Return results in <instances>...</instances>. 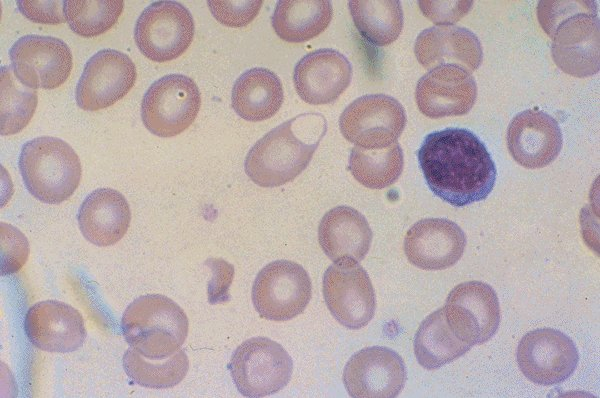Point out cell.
<instances>
[{
	"label": "cell",
	"instance_id": "4fadbf2b",
	"mask_svg": "<svg viewBox=\"0 0 600 398\" xmlns=\"http://www.w3.org/2000/svg\"><path fill=\"white\" fill-rule=\"evenodd\" d=\"M516 357L524 376L543 386L562 383L572 375L579 361L572 339L553 328L526 333L518 344Z\"/></svg>",
	"mask_w": 600,
	"mask_h": 398
},
{
	"label": "cell",
	"instance_id": "9a60e30c",
	"mask_svg": "<svg viewBox=\"0 0 600 398\" xmlns=\"http://www.w3.org/2000/svg\"><path fill=\"white\" fill-rule=\"evenodd\" d=\"M407 370L401 356L384 346L361 349L348 360L343 383L353 398H394L402 391Z\"/></svg>",
	"mask_w": 600,
	"mask_h": 398
},
{
	"label": "cell",
	"instance_id": "4316f807",
	"mask_svg": "<svg viewBox=\"0 0 600 398\" xmlns=\"http://www.w3.org/2000/svg\"><path fill=\"white\" fill-rule=\"evenodd\" d=\"M471 347L453 333L446 321L443 307L422 321L414 337L416 359L428 370L438 369L452 362Z\"/></svg>",
	"mask_w": 600,
	"mask_h": 398
},
{
	"label": "cell",
	"instance_id": "603a6c76",
	"mask_svg": "<svg viewBox=\"0 0 600 398\" xmlns=\"http://www.w3.org/2000/svg\"><path fill=\"white\" fill-rule=\"evenodd\" d=\"M77 221L86 240L99 247L117 243L127 232L131 211L125 197L115 189L99 188L82 202Z\"/></svg>",
	"mask_w": 600,
	"mask_h": 398
},
{
	"label": "cell",
	"instance_id": "9c48e42d",
	"mask_svg": "<svg viewBox=\"0 0 600 398\" xmlns=\"http://www.w3.org/2000/svg\"><path fill=\"white\" fill-rule=\"evenodd\" d=\"M312 294L307 271L290 260H276L263 267L252 286V302L258 314L272 321L290 320L302 313Z\"/></svg>",
	"mask_w": 600,
	"mask_h": 398
},
{
	"label": "cell",
	"instance_id": "f546056e",
	"mask_svg": "<svg viewBox=\"0 0 600 398\" xmlns=\"http://www.w3.org/2000/svg\"><path fill=\"white\" fill-rule=\"evenodd\" d=\"M123 367L136 384L153 389L171 388L179 384L187 374L189 361L183 350L164 359H149L133 348L123 356Z\"/></svg>",
	"mask_w": 600,
	"mask_h": 398
},
{
	"label": "cell",
	"instance_id": "e0dca14e",
	"mask_svg": "<svg viewBox=\"0 0 600 398\" xmlns=\"http://www.w3.org/2000/svg\"><path fill=\"white\" fill-rule=\"evenodd\" d=\"M477 97L474 77L456 65L430 69L416 85L418 109L429 118L461 116L473 107Z\"/></svg>",
	"mask_w": 600,
	"mask_h": 398
},
{
	"label": "cell",
	"instance_id": "74e56055",
	"mask_svg": "<svg viewBox=\"0 0 600 398\" xmlns=\"http://www.w3.org/2000/svg\"><path fill=\"white\" fill-rule=\"evenodd\" d=\"M205 265L212 270V278L208 282V300L211 304L229 300V287L234 276V267L223 259L210 258Z\"/></svg>",
	"mask_w": 600,
	"mask_h": 398
},
{
	"label": "cell",
	"instance_id": "4dcf8cb0",
	"mask_svg": "<svg viewBox=\"0 0 600 398\" xmlns=\"http://www.w3.org/2000/svg\"><path fill=\"white\" fill-rule=\"evenodd\" d=\"M0 133L13 135L27 126L37 107V91L23 85L9 66L0 71Z\"/></svg>",
	"mask_w": 600,
	"mask_h": 398
},
{
	"label": "cell",
	"instance_id": "2e32d148",
	"mask_svg": "<svg viewBox=\"0 0 600 398\" xmlns=\"http://www.w3.org/2000/svg\"><path fill=\"white\" fill-rule=\"evenodd\" d=\"M550 38L555 64L574 77L599 72V19L597 9L578 12L559 23Z\"/></svg>",
	"mask_w": 600,
	"mask_h": 398
},
{
	"label": "cell",
	"instance_id": "d6a6232c",
	"mask_svg": "<svg viewBox=\"0 0 600 398\" xmlns=\"http://www.w3.org/2000/svg\"><path fill=\"white\" fill-rule=\"evenodd\" d=\"M1 275L18 272L29 255L27 238L16 227L1 222Z\"/></svg>",
	"mask_w": 600,
	"mask_h": 398
},
{
	"label": "cell",
	"instance_id": "5bb4252c",
	"mask_svg": "<svg viewBox=\"0 0 600 398\" xmlns=\"http://www.w3.org/2000/svg\"><path fill=\"white\" fill-rule=\"evenodd\" d=\"M137 72L131 58L115 49H102L86 62L75 90L77 105L85 111L107 108L134 86Z\"/></svg>",
	"mask_w": 600,
	"mask_h": 398
},
{
	"label": "cell",
	"instance_id": "30bf717a",
	"mask_svg": "<svg viewBox=\"0 0 600 398\" xmlns=\"http://www.w3.org/2000/svg\"><path fill=\"white\" fill-rule=\"evenodd\" d=\"M323 296L332 316L348 329H360L374 316V289L367 272L357 261L334 262L327 268L323 276Z\"/></svg>",
	"mask_w": 600,
	"mask_h": 398
},
{
	"label": "cell",
	"instance_id": "7a4b0ae2",
	"mask_svg": "<svg viewBox=\"0 0 600 398\" xmlns=\"http://www.w3.org/2000/svg\"><path fill=\"white\" fill-rule=\"evenodd\" d=\"M326 130V119L315 113L280 124L250 149L244 163L246 174L261 187L292 181L308 166Z\"/></svg>",
	"mask_w": 600,
	"mask_h": 398
},
{
	"label": "cell",
	"instance_id": "5b68a950",
	"mask_svg": "<svg viewBox=\"0 0 600 398\" xmlns=\"http://www.w3.org/2000/svg\"><path fill=\"white\" fill-rule=\"evenodd\" d=\"M237 390L245 397H265L283 389L290 381L293 362L277 342L253 337L240 344L228 364Z\"/></svg>",
	"mask_w": 600,
	"mask_h": 398
},
{
	"label": "cell",
	"instance_id": "d6986e66",
	"mask_svg": "<svg viewBox=\"0 0 600 398\" xmlns=\"http://www.w3.org/2000/svg\"><path fill=\"white\" fill-rule=\"evenodd\" d=\"M24 328L28 340L47 352L76 351L86 338L84 319L79 311L57 300L32 305L26 313Z\"/></svg>",
	"mask_w": 600,
	"mask_h": 398
},
{
	"label": "cell",
	"instance_id": "6da1fadb",
	"mask_svg": "<svg viewBox=\"0 0 600 398\" xmlns=\"http://www.w3.org/2000/svg\"><path fill=\"white\" fill-rule=\"evenodd\" d=\"M418 161L430 190L455 207L482 201L496 182V167L484 143L471 131L447 128L428 134Z\"/></svg>",
	"mask_w": 600,
	"mask_h": 398
},
{
	"label": "cell",
	"instance_id": "83f0119b",
	"mask_svg": "<svg viewBox=\"0 0 600 398\" xmlns=\"http://www.w3.org/2000/svg\"><path fill=\"white\" fill-rule=\"evenodd\" d=\"M349 11L360 35L383 47L394 42L403 28V10L398 0H350Z\"/></svg>",
	"mask_w": 600,
	"mask_h": 398
},
{
	"label": "cell",
	"instance_id": "d4e9b609",
	"mask_svg": "<svg viewBox=\"0 0 600 398\" xmlns=\"http://www.w3.org/2000/svg\"><path fill=\"white\" fill-rule=\"evenodd\" d=\"M283 99L281 80L266 68L255 67L245 71L232 88V107L247 121L258 122L271 118L280 109Z\"/></svg>",
	"mask_w": 600,
	"mask_h": 398
},
{
	"label": "cell",
	"instance_id": "d590c367",
	"mask_svg": "<svg viewBox=\"0 0 600 398\" xmlns=\"http://www.w3.org/2000/svg\"><path fill=\"white\" fill-rule=\"evenodd\" d=\"M419 8L437 25H450L459 21L471 9L473 1H419Z\"/></svg>",
	"mask_w": 600,
	"mask_h": 398
},
{
	"label": "cell",
	"instance_id": "ffe728a7",
	"mask_svg": "<svg viewBox=\"0 0 600 398\" xmlns=\"http://www.w3.org/2000/svg\"><path fill=\"white\" fill-rule=\"evenodd\" d=\"M466 235L455 222L445 218H425L408 230L404 252L411 264L423 270H443L462 257Z\"/></svg>",
	"mask_w": 600,
	"mask_h": 398
},
{
	"label": "cell",
	"instance_id": "ba28073f",
	"mask_svg": "<svg viewBox=\"0 0 600 398\" xmlns=\"http://www.w3.org/2000/svg\"><path fill=\"white\" fill-rule=\"evenodd\" d=\"M195 25L190 11L177 1H156L138 17L134 39L148 59L163 63L182 55L192 43Z\"/></svg>",
	"mask_w": 600,
	"mask_h": 398
},
{
	"label": "cell",
	"instance_id": "44dd1931",
	"mask_svg": "<svg viewBox=\"0 0 600 398\" xmlns=\"http://www.w3.org/2000/svg\"><path fill=\"white\" fill-rule=\"evenodd\" d=\"M352 79L349 60L334 49H318L296 64L293 81L299 97L311 105L334 102Z\"/></svg>",
	"mask_w": 600,
	"mask_h": 398
},
{
	"label": "cell",
	"instance_id": "277c9868",
	"mask_svg": "<svg viewBox=\"0 0 600 398\" xmlns=\"http://www.w3.org/2000/svg\"><path fill=\"white\" fill-rule=\"evenodd\" d=\"M19 170L29 193L41 202L59 204L77 189L81 179L78 155L64 140L42 136L21 148Z\"/></svg>",
	"mask_w": 600,
	"mask_h": 398
},
{
	"label": "cell",
	"instance_id": "3957f363",
	"mask_svg": "<svg viewBox=\"0 0 600 398\" xmlns=\"http://www.w3.org/2000/svg\"><path fill=\"white\" fill-rule=\"evenodd\" d=\"M188 326L184 310L161 294L136 298L127 306L121 321L126 342L149 359L168 358L180 350Z\"/></svg>",
	"mask_w": 600,
	"mask_h": 398
},
{
	"label": "cell",
	"instance_id": "7c38bea8",
	"mask_svg": "<svg viewBox=\"0 0 600 398\" xmlns=\"http://www.w3.org/2000/svg\"><path fill=\"white\" fill-rule=\"evenodd\" d=\"M15 77L32 89H55L70 76L73 57L68 45L51 36L25 35L10 48Z\"/></svg>",
	"mask_w": 600,
	"mask_h": 398
},
{
	"label": "cell",
	"instance_id": "8fae6325",
	"mask_svg": "<svg viewBox=\"0 0 600 398\" xmlns=\"http://www.w3.org/2000/svg\"><path fill=\"white\" fill-rule=\"evenodd\" d=\"M443 310L453 333L470 346L490 340L500 324L497 294L489 284L481 281H468L455 286Z\"/></svg>",
	"mask_w": 600,
	"mask_h": 398
},
{
	"label": "cell",
	"instance_id": "8992f818",
	"mask_svg": "<svg viewBox=\"0 0 600 398\" xmlns=\"http://www.w3.org/2000/svg\"><path fill=\"white\" fill-rule=\"evenodd\" d=\"M201 106L198 86L183 74H168L153 82L141 103L145 127L159 137H172L186 130Z\"/></svg>",
	"mask_w": 600,
	"mask_h": 398
},
{
	"label": "cell",
	"instance_id": "f1b7e54d",
	"mask_svg": "<svg viewBox=\"0 0 600 398\" xmlns=\"http://www.w3.org/2000/svg\"><path fill=\"white\" fill-rule=\"evenodd\" d=\"M404 156L398 143L385 149L366 150L354 146L348 169L363 186L382 189L396 182L402 173Z\"/></svg>",
	"mask_w": 600,
	"mask_h": 398
},
{
	"label": "cell",
	"instance_id": "484cf974",
	"mask_svg": "<svg viewBox=\"0 0 600 398\" xmlns=\"http://www.w3.org/2000/svg\"><path fill=\"white\" fill-rule=\"evenodd\" d=\"M332 14L329 0H280L271 23L282 40L300 43L322 33L328 27Z\"/></svg>",
	"mask_w": 600,
	"mask_h": 398
},
{
	"label": "cell",
	"instance_id": "7402d4cb",
	"mask_svg": "<svg viewBox=\"0 0 600 398\" xmlns=\"http://www.w3.org/2000/svg\"><path fill=\"white\" fill-rule=\"evenodd\" d=\"M414 53L426 69L456 65L470 73L482 63L483 51L478 37L457 26H435L423 30L416 38Z\"/></svg>",
	"mask_w": 600,
	"mask_h": 398
},
{
	"label": "cell",
	"instance_id": "ac0fdd59",
	"mask_svg": "<svg viewBox=\"0 0 600 398\" xmlns=\"http://www.w3.org/2000/svg\"><path fill=\"white\" fill-rule=\"evenodd\" d=\"M513 159L528 169L543 168L559 155L563 138L558 122L547 113L528 109L518 113L507 129Z\"/></svg>",
	"mask_w": 600,
	"mask_h": 398
},
{
	"label": "cell",
	"instance_id": "52a82bcc",
	"mask_svg": "<svg viewBox=\"0 0 600 398\" xmlns=\"http://www.w3.org/2000/svg\"><path fill=\"white\" fill-rule=\"evenodd\" d=\"M405 125L404 107L394 97L385 94L357 98L339 118L344 138L366 150L385 149L398 143Z\"/></svg>",
	"mask_w": 600,
	"mask_h": 398
},
{
	"label": "cell",
	"instance_id": "836d02e7",
	"mask_svg": "<svg viewBox=\"0 0 600 398\" xmlns=\"http://www.w3.org/2000/svg\"><path fill=\"white\" fill-rule=\"evenodd\" d=\"M213 17L228 27H244L251 23L260 11L261 0H209L207 1Z\"/></svg>",
	"mask_w": 600,
	"mask_h": 398
},
{
	"label": "cell",
	"instance_id": "1f68e13d",
	"mask_svg": "<svg viewBox=\"0 0 600 398\" xmlns=\"http://www.w3.org/2000/svg\"><path fill=\"white\" fill-rule=\"evenodd\" d=\"M124 8L122 0H66L63 12L71 30L79 36L91 38L108 31Z\"/></svg>",
	"mask_w": 600,
	"mask_h": 398
},
{
	"label": "cell",
	"instance_id": "cb8c5ba5",
	"mask_svg": "<svg viewBox=\"0 0 600 398\" xmlns=\"http://www.w3.org/2000/svg\"><path fill=\"white\" fill-rule=\"evenodd\" d=\"M372 236L364 215L345 205L326 212L318 227L319 244L333 262H360L370 249Z\"/></svg>",
	"mask_w": 600,
	"mask_h": 398
},
{
	"label": "cell",
	"instance_id": "e575fe53",
	"mask_svg": "<svg viewBox=\"0 0 600 398\" xmlns=\"http://www.w3.org/2000/svg\"><path fill=\"white\" fill-rule=\"evenodd\" d=\"M597 9L593 1H540L537 15L540 25L551 36L555 27L568 17L582 11Z\"/></svg>",
	"mask_w": 600,
	"mask_h": 398
},
{
	"label": "cell",
	"instance_id": "8d00e7d4",
	"mask_svg": "<svg viewBox=\"0 0 600 398\" xmlns=\"http://www.w3.org/2000/svg\"><path fill=\"white\" fill-rule=\"evenodd\" d=\"M16 4L21 14L34 23L58 25L66 21L63 1L20 0Z\"/></svg>",
	"mask_w": 600,
	"mask_h": 398
}]
</instances>
